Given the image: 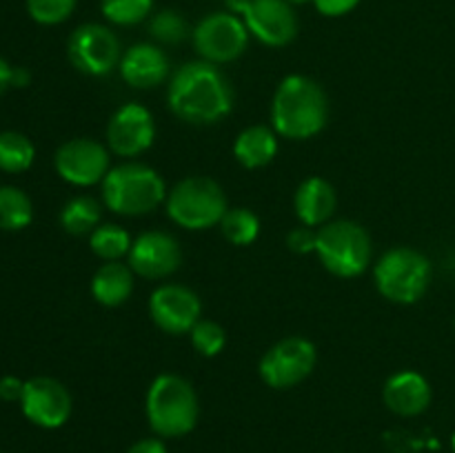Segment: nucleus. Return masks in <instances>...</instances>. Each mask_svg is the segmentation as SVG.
<instances>
[{
    "label": "nucleus",
    "mask_w": 455,
    "mask_h": 453,
    "mask_svg": "<svg viewBox=\"0 0 455 453\" xmlns=\"http://www.w3.org/2000/svg\"><path fill=\"white\" fill-rule=\"evenodd\" d=\"M247 4H249V0H227V7H229V12L235 13V16H240V18H243Z\"/></svg>",
    "instance_id": "37"
},
{
    "label": "nucleus",
    "mask_w": 455,
    "mask_h": 453,
    "mask_svg": "<svg viewBox=\"0 0 455 453\" xmlns=\"http://www.w3.org/2000/svg\"><path fill=\"white\" fill-rule=\"evenodd\" d=\"M132 242V235L114 222H102L89 235V247L102 262L123 260L124 256H129Z\"/></svg>",
    "instance_id": "24"
},
{
    "label": "nucleus",
    "mask_w": 455,
    "mask_h": 453,
    "mask_svg": "<svg viewBox=\"0 0 455 453\" xmlns=\"http://www.w3.org/2000/svg\"><path fill=\"white\" fill-rule=\"evenodd\" d=\"M149 315L160 331L169 336H185L203 315V302L194 289L167 282L151 293Z\"/></svg>",
    "instance_id": "12"
},
{
    "label": "nucleus",
    "mask_w": 455,
    "mask_h": 453,
    "mask_svg": "<svg viewBox=\"0 0 455 453\" xmlns=\"http://www.w3.org/2000/svg\"><path fill=\"white\" fill-rule=\"evenodd\" d=\"M243 20L267 47H287L298 36V16L287 0H249Z\"/></svg>",
    "instance_id": "16"
},
{
    "label": "nucleus",
    "mask_w": 455,
    "mask_h": 453,
    "mask_svg": "<svg viewBox=\"0 0 455 453\" xmlns=\"http://www.w3.org/2000/svg\"><path fill=\"white\" fill-rule=\"evenodd\" d=\"M287 3H291V4H305V3H311V0H287Z\"/></svg>",
    "instance_id": "38"
},
{
    "label": "nucleus",
    "mask_w": 455,
    "mask_h": 453,
    "mask_svg": "<svg viewBox=\"0 0 455 453\" xmlns=\"http://www.w3.org/2000/svg\"><path fill=\"white\" fill-rule=\"evenodd\" d=\"M167 105L187 124H216L234 107L227 76L207 60H191L169 78Z\"/></svg>",
    "instance_id": "1"
},
{
    "label": "nucleus",
    "mask_w": 455,
    "mask_h": 453,
    "mask_svg": "<svg viewBox=\"0 0 455 453\" xmlns=\"http://www.w3.org/2000/svg\"><path fill=\"white\" fill-rule=\"evenodd\" d=\"M127 453H167V447H164L163 440L158 438H145L138 440L129 447Z\"/></svg>",
    "instance_id": "34"
},
{
    "label": "nucleus",
    "mask_w": 455,
    "mask_h": 453,
    "mask_svg": "<svg viewBox=\"0 0 455 453\" xmlns=\"http://www.w3.org/2000/svg\"><path fill=\"white\" fill-rule=\"evenodd\" d=\"M145 411L147 422L158 438H182L198 425V393L187 378L160 373L147 391Z\"/></svg>",
    "instance_id": "3"
},
{
    "label": "nucleus",
    "mask_w": 455,
    "mask_h": 453,
    "mask_svg": "<svg viewBox=\"0 0 455 453\" xmlns=\"http://www.w3.org/2000/svg\"><path fill=\"white\" fill-rule=\"evenodd\" d=\"M56 173L74 187L100 185L109 173V149L93 138H74L58 147L53 155Z\"/></svg>",
    "instance_id": "11"
},
{
    "label": "nucleus",
    "mask_w": 455,
    "mask_h": 453,
    "mask_svg": "<svg viewBox=\"0 0 455 453\" xmlns=\"http://www.w3.org/2000/svg\"><path fill=\"white\" fill-rule=\"evenodd\" d=\"M100 12L111 25L133 27L149 18L154 0H100Z\"/></svg>",
    "instance_id": "27"
},
{
    "label": "nucleus",
    "mask_w": 455,
    "mask_h": 453,
    "mask_svg": "<svg viewBox=\"0 0 455 453\" xmlns=\"http://www.w3.org/2000/svg\"><path fill=\"white\" fill-rule=\"evenodd\" d=\"M318 362V349L311 340L289 336L265 351L258 364L262 382L271 389H293L311 376Z\"/></svg>",
    "instance_id": "8"
},
{
    "label": "nucleus",
    "mask_w": 455,
    "mask_h": 453,
    "mask_svg": "<svg viewBox=\"0 0 455 453\" xmlns=\"http://www.w3.org/2000/svg\"><path fill=\"white\" fill-rule=\"evenodd\" d=\"M36 147L25 133L3 131L0 133V171L22 173L34 164Z\"/></svg>",
    "instance_id": "26"
},
{
    "label": "nucleus",
    "mask_w": 455,
    "mask_h": 453,
    "mask_svg": "<svg viewBox=\"0 0 455 453\" xmlns=\"http://www.w3.org/2000/svg\"><path fill=\"white\" fill-rule=\"evenodd\" d=\"M60 225L71 235H92L102 225V204L92 195H76L62 207Z\"/></svg>",
    "instance_id": "22"
},
{
    "label": "nucleus",
    "mask_w": 455,
    "mask_h": 453,
    "mask_svg": "<svg viewBox=\"0 0 455 453\" xmlns=\"http://www.w3.org/2000/svg\"><path fill=\"white\" fill-rule=\"evenodd\" d=\"M169 58L158 44L136 43L123 53L118 71L133 89H154L169 78Z\"/></svg>",
    "instance_id": "17"
},
{
    "label": "nucleus",
    "mask_w": 455,
    "mask_h": 453,
    "mask_svg": "<svg viewBox=\"0 0 455 453\" xmlns=\"http://www.w3.org/2000/svg\"><path fill=\"white\" fill-rule=\"evenodd\" d=\"M20 409L31 425L40 429H60L71 416V393L56 378L38 376L25 382Z\"/></svg>",
    "instance_id": "14"
},
{
    "label": "nucleus",
    "mask_w": 455,
    "mask_h": 453,
    "mask_svg": "<svg viewBox=\"0 0 455 453\" xmlns=\"http://www.w3.org/2000/svg\"><path fill=\"white\" fill-rule=\"evenodd\" d=\"M218 226L227 242L235 244V247H249L260 235V218L247 207H229Z\"/></svg>",
    "instance_id": "25"
},
{
    "label": "nucleus",
    "mask_w": 455,
    "mask_h": 453,
    "mask_svg": "<svg viewBox=\"0 0 455 453\" xmlns=\"http://www.w3.org/2000/svg\"><path fill=\"white\" fill-rule=\"evenodd\" d=\"M315 238H318V229H314V226H296L293 231H289L287 247L291 249L293 253H300V256L311 251L315 253Z\"/></svg>",
    "instance_id": "31"
},
{
    "label": "nucleus",
    "mask_w": 455,
    "mask_h": 453,
    "mask_svg": "<svg viewBox=\"0 0 455 453\" xmlns=\"http://www.w3.org/2000/svg\"><path fill=\"white\" fill-rule=\"evenodd\" d=\"M315 253L336 278H358L371 265V235L354 220H331L318 229Z\"/></svg>",
    "instance_id": "7"
},
{
    "label": "nucleus",
    "mask_w": 455,
    "mask_h": 453,
    "mask_svg": "<svg viewBox=\"0 0 455 453\" xmlns=\"http://www.w3.org/2000/svg\"><path fill=\"white\" fill-rule=\"evenodd\" d=\"M387 409L400 417H416L431 404V385L420 371L403 369L395 371L382 386Z\"/></svg>",
    "instance_id": "18"
},
{
    "label": "nucleus",
    "mask_w": 455,
    "mask_h": 453,
    "mask_svg": "<svg viewBox=\"0 0 455 453\" xmlns=\"http://www.w3.org/2000/svg\"><path fill=\"white\" fill-rule=\"evenodd\" d=\"M12 76H13V67L9 65L4 58H0V96L12 87Z\"/></svg>",
    "instance_id": "35"
},
{
    "label": "nucleus",
    "mask_w": 455,
    "mask_h": 453,
    "mask_svg": "<svg viewBox=\"0 0 455 453\" xmlns=\"http://www.w3.org/2000/svg\"><path fill=\"white\" fill-rule=\"evenodd\" d=\"M249 36L251 34L243 18L231 12H216L204 16L196 25L191 38H194V47L203 60L212 62V65H225L247 52Z\"/></svg>",
    "instance_id": "9"
},
{
    "label": "nucleus",
    "mask_w": 455,
    "mask_h": 453,
    "mask_svg": "<svg viewBox=\"0 0 455 453\" xmlns=\"http://www.w3.org/2000/svg\"><path fill=\"white\" fill-rule=\"evenodd\" d=\"M451 449H453V453H455V431H453V435H451Z\"/></svg>",
    "instance_id": "39"
},
{
    "label": "nucleus",
    "mask_w": 455,
    "mask_h": 453,
    "mask_svg": "<svg viewBox=\"0 0 455 453\" xmlns=\"http://www.w3.org/2000/svg\"><path fill=\"white\" fill-rule=\"evenodd\" d=\"M314 7L318 9V13L327 18H340L347 16L349 12H354L360 4V0H311Z\"/></svg>",
    "instance_id": "32"
},
{
    "label": "nucleus",
    "mask_w": 455,
    "mask_h": 453,
    "mask_svg": "<svg viewBox=\"0 0 455 453\" xmlns=\"http://www.w3.org/2000/svg\"><path fill=\"white\" fill-rule=\"evenodd\" d=\"M78 0H25L27 13L38 25L53 27L65 22L74 13Z\"/></svg>",
    "instance_id": "30"
},
{
    "label": "nucleus",
    "mask_w": 455,
    "mask_h": 453,
    "mask_svg": "<svg viewBox=\"0 0 455 453\" xmlns=\"http://www.w3.org/2000/svg\"><path fill=\"white\" fill-rule=\"evenodd\" d=\"M278 133L274 127L251 124L243 129L234 140V155L244 169H262L278 154Z\"/></svg>",
    "instance_id": "21"
},
{
    "label": "nucleus",
    "mask_w": 455,
    "mask_h": 453,
    "mask_svg": "<svg viewBox=\"0 0 455 453\" xmlns=\"http://www.w3.org/2000/svg\"><path fill=\"white\" fill-rule=\"evenodd\" d=\"M127 258V265L136 275L147 280H163L180 269L182 249L167 231H145L133 240Z\"/></svg>",
    "instance_id": "15"
},
{
    "label": "nucleus",
    "mask_w": 455,
    "mask_h": 453,
    "mask_svg": "<svg viewBox=\"0 0 455 453\" xmlns=\"http://www.w3.org/2000/svg\"><path fill=\"white\" fill-rule=\"evenodd\" d=\"M338 207L336 187L320 176H309L298 185L293 195V209L302 225L320 229L333 220Z\"/></svg>",
    "instance_id": "19"
},
{
    "label": "nucleus",
    "mask_w": 455,
    "mask_h": 453,
    "mask_svg": "<svg viewBox=\"0 0 455 453\" xmlns=\"http://www.w3.org/2000/svg\"><path fill=\"white\" fill-rule=\"evenodd\" d=\"M431 262L425 253L411 247H394L373 265V282L378 293L395 305H416L429 291Z\"/></svg>",
    "instance_id": "5"
},
{
    "label": "nucleus",
    "mask_w": 455,
    "mask_h": 453,
    "mask_svg": "<svg viewBox=\"0 0 455 453\" xmlns=\"http://www.w3.org/2000/svg\"><path fill=\"white\" fill-rule=\"evenodd\" d=\"M22 393H25V382L20 378H0V400H4V402H20Z\"/></svg>",
    "instance_id": "33"
},
{
    "label": "nucleus",
    "mask_w": 455,
    "mask_h": 453,
    "mask_svg": "<svg viewBox=\"0 0 455 453\" xmlns=\"http://www.w3.org/2000/svg\"><path fill=\"white\" fill-rule=\"evenodd\" d=\"M133 271L123 260L102 262L92 278V296L98 305L114 306L124 305L133 293Z\"/></svg>",
    "instance_id": "20"
},
{
    "label": "nucleus",
    "mask_w": 455,
    "mask_h": 453,
    "mask_svg": "<svg viewBox=\"0 0 455 453\" xmlns=\"http://www.w3.org/2000/svg\"><path fill=\"white\" fill-rule=\"evenodd\" d=\"M167 216L187 231H204L220 225L227 213L225 189L209 176H189L169 189Z\"/></svg>",
    "instance_id": "6"
},
{
    "label": "nucleus",
    "mask_w": 455,
    "mask_h": 453,
    "mask_svg": "<svg viewBox=\"0 0 455 453\" xmlns=\"http://www.w3.org/2000/svg\"><path fill=\"white\" fill-rule=\"evenodd\" d=\"M329 120V98L314 78L302 74L284 76L271 100V127L287 140H309Z\"/></svg>",
    "instance_id": "2"
},
{
    "label": "nucleus",
    "mask_w": 455,
    "mask_h": 453,
    "mask_svg": "<svg viewBox=\"0 0 455 453\" xmlns=\"http://www.w3.org/2000/svg\"><path fill=\"white\" fill-rule=\"evenodd\" d=\"M156 140L154 114L140 102H127L107 123V149L123 158L145 154Z\"/></svg>",
    "instance_id": "13"
},
{
    "label": "nucleus",
    "mask_w": 455,
    "mask_h": 453,
    "mask_svg": "<svg viewBox=\"0 0 455 453\" xmlns=\"http://www.w3.org/2000/svg\"><path fill=\"white\" fill-rule=\"evenodd\" d=\"M149 34L160 44H180L189 36V25L176 9H160L151 16Z\"/></svg>",
    "instance_id": "28"
},
{
    "label": "nucleus",
    "mask_w": 455,
    "mask_h": 453,
    "mask_svg": "<svg viewBox=\"0 0 455 453\" xmlns=\"http://www.w3.org/2000/svg\"><path fill=\"white\" fill-rule=\"evenodd\" d=\"M34 220V204L29 195L12 185L0 187V229L20 231Z\"/></svg>",
    "instance_id": "23"
},
{
    "label": "nucleus",
    "mask_w": 455,
    "mask_h": 453,
    "mask_svg": "<svg viewBox=\"0 0 455 453\" xmlns=\"http://www.w3.org/2000/svg\"><path fill=\"white\" fill-rule=\"evenodd\" d=\"M102 203L118 216H147L167 200V185L154 167L142 163H123L111 167L100 182Z\"/></svg>",
    "instance_id": "4"
},
{
    "label": "nucleus",
    "mask_w": 455,
    "mask_h": 453,
    "mask_svg": "<svg viewBox=\"0 0 455 453\" xmlns=\"http://www.w3.org/2000/svg\"><path fill=\"white\" fill-rule=\"evenodd\" d=\"M191 345L204 358H216L225 351L227 346V331L213 320H203L200 318L196 322V327L189 331Z\"/></svg>",
    "instance_id": "29"
},
{
    "label": "nucleus",
    "mask_w": 455,
    "mask_h": 453,
    "mask_svg": "<svg viewBox=\"0 0 455 453\" xmlns=\"http://www.w3.org/2000/svg\"><path fill=\"white\" fill-rule=\"evenodd\" d=\"M67 56L78 71L87 76H107L118 69L123 49L120 40L109 27L100 22H87L76 27L67 43Z\"/></svg>",
    "instance_id": "10"
},
{
    "label": "nucleus",
    "mask_w": 455,
    "mask_h": 453,
    "mask_svg": "<svg viewBox=\"0 0 455 453\" xmlns=\"http://www.w3.org/2000/svg\"><path fill=\"white\" fill-rule=\"evenodd\" d=\"M27 84H29V71L22 69V67H13L12 87H27Z\"/></svg>",
    "instance_id": "36"
}]
</instances>
